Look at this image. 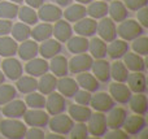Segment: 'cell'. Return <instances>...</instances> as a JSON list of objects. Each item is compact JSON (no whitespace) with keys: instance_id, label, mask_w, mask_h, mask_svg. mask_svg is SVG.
<instances>
[{"instance_id":"12","label":"cell","mask_w":148,"mask_h":139,"mask_svg":"<svg viewBox=\"0 0 148 139\" xmlns=\"http://www.w3.org/2000/svg\"><path fill=\"white\" fill-rule=\"evenodd\" d=\"M26 109H27V105H26L25 101L13 99V100L8 101L7 104H4L1 112L8 118H20V117H22L25 114Z\"/></svg>"},{"instance_id":"54","label":"cell","mask_w":148,"mask_h":139,"mask_svg":"<svg viewBox=\"0 0 148 139\" xmlns=\"http://www.w3.org/2000/svg\"><path fill=\"white\" fill-rule=\"evenodd\" d=\"M53 1L56 3L59 7H68V5H70L72 0H53Z\"/></svg>"},{"instance_id":"59","label":"cell","mask_w":148,"mask_h":139,"mask_svg":"<svg viewBox=\"0 0 148 139\" xmlns=\"http://www.w3.org/2000/svg\"><path fill=\"white\" fill-rule=\"evenodd\" d=\"M103 1H109V0H103Z\"/></svg>"},{"instance_id":"43","label":"cell","mask_w":148,"mask_h":139,"mask_svg":"<svg viewBox=\"0 0 148 139\" xmlns=\"http://www.w3.org/2000/svg\"><path fill=\"white\" fill-rule=\"evenodd\" d=\"M25 103L27 107L30 108H35V109H43L46 107V98L43 94L40 92H33L27 94V96L25 98Z\"/></svg>"},{"instance_id":"16","label":"cell","mask_w":148,"mask_h":139,"mask_svg":"<svg viewBox=\"0 0 148 139\" xmlns=\"http://www.w3.org/2000/svg\"><path fill=\"white\" fill-rule=\"evenodd\" d=\"M123 64L131 72H143L146 69V60L135 52H126L122 56Z\"/></svg>"},{"instance_id":"33","label":"cell","mask_w":148,"mask_h":139,"mask_svg":"<svg viewBox=\"0 0 148 139\" xmlns=\"http://www.w3.org/2000/svg\"><path fill=\"white\" fill-rule=\"evenodd\" d=\"M108 13L114 22H121L126 20L129 14L127 8L122 1H112V4L108 5Z\"/></svg>"},{"instance_id":"36","label":"cell","mask_w":148,"mask_h":139,"mask_svg":"<svg viewBox=\"0 0 148 139\" xmlns=\"http://www.w3.org/2000/svg\"><path fill=\"white\" fill-rule=\"evenodd\" d=\"M17 90L22 94H30L36 90L38 87V81L33 75H21L17 79Z\"/></svg>"},{"instance_id":"34","label":"cell","mask_w":148,"mask_h":139,"mask_svg":"<svg viewBox=\"0 0 148 139\" xmlns=\"http://www.w3.org/2000/svg\"><path fill=\"white\" fill-rule=\"evenodd\" d=\"M88 51L92 59H104L107 56V42L101 38H92L88 42Z\"/></svg>"},{"instance_id":"27","label":"cell","mask_w":148,"mask_h":139,"mask_svg":"<svg viewBox=\"0 0 148 139\" xmlns=\"http://www.w3.org/2000/svg\"><path fill=\"white\" fill-rule=\"evenodd\" d=\"M129 103H130V108L134 113L144 116L148 112V100L144 92H138L135 95H131Z\"/></svg>"},{"instance_id":"38","label":"cell","mask_w":148,"mask_h":139,"mask_svg":"<svg viewBox=\"0 0 148 139\" xmlns=\"http://www.w3.org/2000/svg\"><path fill=\"white\" fill-rule=\"evenodd\" d=\"M87 14L94 20L103 18L108 14V4L105 1H91L87 8Z\"/></svg>"},{"instance_id":"19","label":"cell","mask_w":148,"mask_h":139,"mask_svg":"<svg viewBox=\"0 0 148 139\" xmlns=\"http://www.w3.org/2000/svg\"><path fill=\"white\" fill-rule=\"evenodd\" d=\"M107 117V126L109 129H121L123 126V122H125L126 117H127V113L123 108H114L113 107L109 111V114Z\"/></svg>"},{"instance_id":"22","label":"cell","mask_w":148,"mask_h":139,"mask_svg":"<svg viewBox=\"0 0 148 139\" xmlns=\"http://www.w3.org/2000/svg\"><path fill=\"white\" fill-rule=\"evenodd\" d=\"M61 52V44L56 39H46L43 40V43L39 46L38 53H40V56L43 59H52L53 56L59 55Z\"/></svg>"},{"instance_id":"47","label":"cell","mask_w":148,"mask_h":139,"mask_svg":"<svg viewBox=\"0 0 148 139\" xmlns=\"http://www.w3.org/2000/svg\"><path fill=\"white\" fill-rule=\"evenodd\" d=\"M75 99V103L77 104H81V105H88L90 100H91V92L87 90H79L74 94L73 96Z\"/></svg>"},{"instance_id":"14","label":"cell","mask_w":148,"mask_h":139,"mask_svg":"<svg viewBox=\"0 0 148 139\" xmlns=\"http://www.w3.org/2000/svg\"><path fill=\"white\" fill-rule=\"evenodd\" d=\"M36 14L44 22H55L62 17V10L55 4H42Z\"/></svg>"},{"instance_id":"39","label":"cell","mask_w":148,"mask_h":139,"mask_svg":"<svg viewBox=\"0 0 148 139\" xmlns=\"http://www.w3.org/2000/svg\"><path fill=\"white\" fill-rule=\"evenodd\" d=\"M30 36H33L34 40L43 42L52 36V25L51 23H39L31 30Z\"/></svg>"},{"instance_id":"24","label":"cell","mask_w":148,"mask_h":139,"mask_svg":"<svg viewBox=\"0 0 148 139\" xmlns=\"http://www.w3.org/2000/svg\"><path fill=\"white\" fill-rule=\"evenodd\" d=\"M127 85L131 92H144L147 90V81L143 72H133L127 77Z\"/></svg>"},{"instance_id":"26","label":"cell","mask_w":148,"mask_h":139,"mask_svg":"<svg viewBox=\"0 0 148 139\" xmlns=\"http://www.w3.org/2000/svg\"><path fill=\"white\" fill-rule=\"evenodd\" d=\"M75 81H77V83H78V86H81L83 90H87V91H90V92L97 91V88H99V86H100L99 81L96 79V77H95L94 74L87 73V72L78 73Z\"/></svg>"},{"instance_id":"13","label":"cell","mask_w":148,"mask_h":139,"mask_svg":"<svg viewBox=\"0 0 148 139\" xmlns=\"http://www.w3.org/2000/svg\"><path fill=\"white\" fill-rule=\"evenodd\" d=\"M122 127L129 135H138L146 127V118L142 114L135 113L134 116L126 117Z\"/></svg>"},{"instance_id":"46","label":"cell","mask_w":148,"mask_h":139,"mask_svg":"<svg viewBox=\"0 0 148 139\" xmlns=\"http://www.w3.org/2000/svg\"><path fill=\"white\" fill-rule=\"evenodd\" d=\"M133 49L135 53L140 55V56H146L148 53V38L142 35L135 38L133 43Z\"/></svg>"},{"instance_id":"9","label":"cell","mask_w":148,"mask_h":139,"mask_svg":"<svg viewBox=\"0 0 148 139\" xmlns=\"http://www.w3.org/2000/svg\"><path fill=\"white\" fill-rule=\"evenodd\" d=\"M109 95L117 103L126 104L130 100L133 92L129 88V86L125 85V82H114L109 86Z\"/></svg>"},{"instance_id":"32","label":"cell","mask_w":148,"mask_h":139,"mask_svg":"<svg viewBox=\"0 0 148 139\" xmlns=\"http://www.w3.org/2000/svg\"><path fill=\"white\" fill-rule=\"evenodd\" d=\"M17 42L8 35L0 36V56L3 57H10L17 53Z\"/></svg>"},{"instance_id":"3","label":"cell","mask_w":148,"mask_h":139,"mask_svg":"<svg viewBox=\"0 0 148 139\" xmlns=\"http://www.w3.org/2000/svg\"><path fill=\"white\" fill-rule=\"evenodd\" d=\"M87 129H88V134L92 137H104L107 133V117L103 112H95L91 113L90 118L87 120Z\"/></svg>"},{"instance_id":"28","label":"cell","mask_w":148,"mask_h":139,"mask_svg":"<svg viewBox=\"0 0 148 139\" xmlns=\"http://www.w3.org/2000/svg\"><path fill=\"white\" fill-rule=\"evenodd\" d=\"M57 86V78L53 74H48L44 73L43 75H40V79L38 81V87L36 90H39V92L43 95H48V94L53 92L56 90Z\"/></svg>"},{"instance_id":"21","label":"cell","mask_w":148,"mask_h":139,"mask_svg":"<svg viewBox=\"0 0 148 139\" xmlns=\"http://www.w3.org/2000/svg\"><path fill=\"white\" fill-rule=\"evenodd\" d=\"M25 70L27 74L33 75V77H40L43 75L44 73H47L49 70V66H48V62L46 61V59H34L29 60V62L25 65Z\"/></svg>"},{"instance_id":"15","label":"cell","mask_w":148,"mask_h":139,"mask_svg":"<svg viewBox=\"0 0 148 139\" xmlns=\"http://www.w3.org/2000/svg\"><path fill=\"white\" fill-rule=\"evenodd\" d=\"M96 26L97 22L94 18H87L83 17L79 21H77L75 25H74V31H75L78 35L81 36H92L95 33H96Z\"/></svg>"},{"instance_id":"18","label":"cell","mask_w":148,"mask_h":139,"mask_svg":"<svg viewBox=\"0 0 148 139\" xmlns=\"http://www.w3.org/2000/svg\"><path fill=\"white\" fill-rule=\"evenodd\" d=\"M92 74L100 82H108L110 78V64L104 59H96L92 62Z\"/></svg>"},{"instance_id":"58","label":"cell","mask_w":148,"mask_h":139,"mask_svg":"<svg viewBox=\"0 0 148 139\" xmlns=\"http://www.w3.org/2000/svg\"><path fill=\"white\" fill-rule=\"evenodd\" d=\"M9 1H12V3H21V1H23V0H9Z\"/></svg>"},{"instance_id":"4","label":"cell","mask_w":148,"mask_h":139,"mask_svg":"<svg viewBox=\"0 0 148 139\" xmlns=\"http://www.w3.org/2000/svg\"><path fill=\"white\" fill-rule=\"evenodd\" d=\"M52 133H57V134H61V135H66L70 133L72 130L74 121L72 120L70 116H66V114H55L51 120H48V124Z\"/></svg>"},{"instance_id":"29","label":"cell","mask_w":148,"mask_h":139,"mask_svg":"<svg viewBox=\"0 0 148 139\" xmlns=\"http://www.w3.org/2000/svg\"><path fill=\"white\" fill-rule=\"evenodd\" d=\"M48 66H49V70L52 72V74L56 75V77H64L69 72L68 60L64 56H60V55H56V56L52 57Z\"/></svg>"},{"instance_id":"51","label":"cell","mask_w":148,"mask_h":139,"mask_svg":"<svg viewBox=\"0 0 148 139\" xmlns=\"http://www.w3.org/2000/svg\"><path fill=\"white\" fill-rule=\"evenodd\" d=\"M136 12H138L139 23H140L143 27H148V8H147V5L143 8H140V9H138Z\"/></svg>"},{"instance_id":"5","label":"cell","mask_w":148,"mask_h":139,"mask_svg":"<svg viewBox=\"0 0 148 139\" xmlns=\"http://www.w3.org/2000/svg\"><path fill=\"white\" fill-rule=\"evenodd\" d=\"M92 62H94V59L91 55L83 52V53H77L75 56H73L70 61H68V68L70 73L78 74L82 72H88L92 66Z\"/></svg>"},{"instance_id":"45","label":"cell","mask_w":148,"mask_h":139,"mask_svg":"<svg viewBox=\"0 0 148 139\" xmlns=\"http://www.w3.org/2000/svg\"><path fill=\"white\" fill-rule=\"evenodd\" d=\"M69 134L72 139H86L88 137V129H87L86 122H78L73 125Z\"/></svg>"},{"instance_id":"37","label":"cell","mask_w":148,"mask_h":139,"mask_svg":"<svg viewBox=\"0 0 148 139\" xmlns=\"http://www.w3.org/2000/svg\"><path fill=\"white\" fill-rule=\"evenodd\" d=\"M110 77L116 81V82H126L129 77V69L125 66L122 61L116 60L112 65H110Z\"/></svg>"},{"instance_id":"57","label":"cell","mask_w":148,"mask_h":139,"mask_svg":"<svg viewBox=\"0 0 148 139\" xmlns=\"http://www.w3.org/2000/svg\"><path fill=\"white\" fill-rule=\"evenodd\" d=\"M4 79H5V77H4V73L0 70V85H1L3 82H4Z\"/></svg>"},{"instance_id":"23","label":"cell","mask_w":148,"mask_h":139,"mask_svg":"<svg viewBox=\"0 0 148 139\" xmlns=\"http://www.w3.org/2000/svg\"><path fill=\"white\" fill-rule=\"evenodd\" d=\"M38 49H39V46L36 43V40H29V39H26V40L21 42V44L17 47V53L22 60L29 61V60L36 57Z\"/></svg>"},{"instance_id":"20","label":"cell","mask_w":148,"mask_h":139,"mask_svg":"<svg viewBox=\"0 0 148 139\" xmlns=\"http://www.w3.org/2000/svg\"><path fill=\"white\" fill-rule=\"evenodd\" d=\"M73 29L70 26V23L65 20H57L55 26H52V35H55V39L59 42H65L72 36Z\"/></svg>"},{"instance_id":"50","label":"cell","mask_w":148,"mask_h":139,"mask_svg":"<svg viewBox=\"0 0 148 139\" xmlns=\"http://www.w3.org/2000/svg\"><path fill=\"white\" fill-rule=\"evenodd\" d=\"M148 0H125V7L130 10H138L140 8L146 7Z\"/></svg>"},{"instance_id":"31","label":"cell","mask_w":148,"mask_h":139,"mask_svg":"<svg viewBox=\"0 0 148 139\" xmlns=\"http://www.w3.org/2000/svg\"><path fill=\"white\" fill-rule=\"evenodd\" d=\"M91 113H92V111L87 105L73 104V105L69 107V116L75 122H86L90 118Z\"/></svg>"},{"instance_id":"17","label":"cell","mask_w":148,"mask_h":139,"mask_svg":"<svg viewBox=\"0 0 148 139\" xmlns=\"http://www.w3.org/2000/svg\"><path fill=\"white\" fill-rule=\"evenodd\" d=\"M56 88L59 90V92L61 94L64 98H73L74 94L78 91L79 86L75 79L64 75V77H60V79L57 81Z\"/></svg>"},{"instance_id":"52","label":"cell","mask_w":148,"mask_h":139,"mask_svg":"<svg viewBox=\"0 0 148 139\" xmlns=\"http://www.w3.org/2000/svg\"><path fill=\"white\" fill-rule=\"evenodd\" d=\"M10 30H12V22H10V20L0 18V36L10 34Z\"/></svg>"},{"instance_id":"55","label":"cell","mask_w":148,"mask_h":139,"mask_svg":"<svg viewBox=\"0 0 148 139\" xmlns=\"http://www.w3.org/2000/svg\"><path fill=\"white\" fill-rule=\"evenodd\" d=\"M44 138H47V139H65L64 135L57 134V133H52V134L47 135V137H44Z\"/></svg>"},{"instance_id":"56","label":"cell","mask_w":148,"mask_h":139,"mask_svg":"<svg viewBox=\"0 0 148 139\" xmlns=\"http://www.w3.org/2000/svg\"><path fill=\"white\" fill-rule=\"evenodd\" d=\"M75 1H78L79 4H90L92 0H75Z\"/></svg>"},{"instance_id":"35","label":"cell","mask_w":148,"mask_h":139,"mask_svg":"<svg viewBox=\"0 0 148 139\" xmlns=\"http://www.w3.org/2000/svg\"><path fill=\"white\" fill-rule=\"evenodd\" d=\"M68 49L72 53H83L88 51V40L86 36H70L68 39Z\"/></svg>"},{"instance_id":"25","label":"cell","mask_w":148,"mask_h":139,"mask_svg":"<svg viewBox=\"0 0 148 139\" xmlns=\"http://www.w3.org/2000/svg\"><path fill=\"white\" fill-rule=\"evenodd\" d=\"M109 46H107V53L109 55L110 59L118 60L122 59V56L129 51V44L123 39H114L109 42Z\"/></svg>"},{"instance_id":"48","label":"cell","mask_w":148,"mask_h":139,"mask_svg":"<svg viewBox=\"0 0 148 139\" xmlns=\"http://www.w3.org/2000/svg\"><path fill=\"white\" fill-rule=\"evenodd\" d=\"M46 135H44V131L42 130V127H30V129L26 130L25 133V138L29 139H43Z\"/></svg>"},{"instance_id":"60","label":"cell","mask_w":148,"mask_h":139,"mask_svg":"<svg viewBox=\"0 0 148 139\" xmlns=\"http://www.w3.org/2000/svg\"><path fill=\"white\" fill-rule=\"evenodd\" d=\"M0 1H1V0H0Z\"/></svg>"},{"instance_id":"42","label":"cell","mask_w":148,"mask_h":139,"mask_svg":"<svg viewBox=\"0 0 148 139\" xmlns=\"http://www.w3.org/2000/svg\"><path fill=\"white\" fill-rule=\"evenodd\" d=\"M18 8H20V7L17 5V3L0 1V18L12 20V18L17 17Z\"/></svg>"},{"instance_id":"6","label":"cell","mask_w":148,"mask_h":139,"mask_svg":"<svg viewBox=\"0 0 148 139\" xmlns=\"http://www.w3.org/2000/svg\"><path fill=\"white\" fill-rule=\"evenodd\" d=\"M23 120H25V124L27 126L31 127H44L47 126L49 120V114L47 112H44L43 109H35L31 108L30 111L26 109L25 114H23Z\"/></svg>"},{"instance_id":"7","label":"cell","mask_w":148,"mask_h":139,"mask_svg":"<svg viewBox=\"0 0 148 139\" xmlns=\"http://www.w3.org/2000/svg\"><path fill=\"white\" fill-rule=\"evenodd\" d=\"M96 31L99 36L104 42H112L117 38V29H116L114 21L110 17H103L100 22H97Z\"/></svg>"},{"instance_id":"2","label":"cell","mask_w":148,"mask_h":139,"mask_svg":"<svg viewBox=\"0 0 148 139\" xmlns=\"http://www.w3.org/2000/svg\"><path fill=\"white\" fill-rule=\"evenodd\" d=\"M117 35L121 36L123 40H134L135 38L143 34V26L135 20H123L117 26Z\"/></svg>"},{"instance_id":"10","label":"cell","mask_w":148,"mask_h":139,"mask_svg":"<svg viewBox=\"0 0 148 139\" xmlns=\"http://www.w3.org/2000/svg\"><path fill=\"white\" fill-rule=\"evenodd\" d=\"M48 98L46 99V109L47 113L55 116V114L62 113L65 111V98L60 92H51L48 94Z\"/></svg>"},{"instance_id":"44","label":"cell","mask_w":148,"mask_h":139,"mask_svg":"<svg viewBox=\"0 0 148 139\" xmlns=\"http://www.w3.org/2000/svg\"><path fill=\"white\" fill-rule=\"evenodd\" d=\"M17 95V91L12 85H0V105H4L8 101L13 100Z\"/></svg>"},{"instance_id":"40","label":"cell","mask_w":148,"mask_h":139,"mask_svg":"<svg viewBox=\"0 0 148 139\" xmlns=\"http://www.w3.org/2000/svg\"><path fill=\"white\" fill-rule=\"evenodd\" d=\"M10 34H12V38L14 39L16 42H22L29 39L31 34V29L30 25L25 22H18L16 25H12V30H10Z\"/></svg>"},{"instance_id":"8","label":"cell","mask_w":148,"mask_h":139,"mask_svg":"<svg viewBox=\"0 0 148 139\" xmlns=\"http://www.w3.org/2000/svg\"><path fill=\"white\" fill-rule=\"evenodd\" d=\"M90 105L97 112H109L110 109L114 107V100L112 96L107 92H99L91 95V100H90Z\"/></svg>"},{"instance_id":"53","label":"cell","mask_w":148,"mask_h":139,"mask_svg":"<svg viewBox=\"0 0 148 139\" xmlns=\"http://www.w3.org/2000/svg\"><path fill=\"white\" fill-rule=\"evenodd\" d=\"M26 3H27V5L29 7H31V8H39L42 4H44V0H25Z\"/></svg>"},{"instance_id":"11","label":"cell","mask_w":148,"mask_h":139,"mask_svg":"<svg viewBox=\"0 0 148 139\" xmlns=\"http://www.w3.org/2000/svg\"><path fill=\"white\" fill-rule=\"evenodd\" d=\"M1 72L7 75L9 79H18V78L22 75V65L18 60H16L13 56L10 57H5V60L1 62Z\"/></svg>"},{"instance_id":"41","label":"cell","mask_w":148,"mask_h":139,"mask_svg":"<svg viewBox=\"0 0 148 139\" xmlns=\"http://www.w3.org/2000/svg\"><path fill=\"white\" fill-rule=\"evenodd\" d=\"M17 16L20 17L21 22H25V23H27V25H35V23L38 22V14H36V12L34 10V8L29 7V5L18 8Z\"/></svg>"},{"instance_id":"1","label":"cell","mask_w":148,"mask_h":139,"mask_svg":"<svg viewBox=\"0 0 148 139\" xmlns=\"http://www.w3.org/2000/svg\"><path fill=\"white\" fill-rule=\"evenodd\" d=\"M27 127L23 122L17 118H5L0 121V133L4 138L8 139H22L25 138V133Z\"/></svg>"},{"instance_id":"30","label":"cell","mask_w":148,"mask_h":139,"mask_svg":"<svg viewBox=\"0 0 148 139\" xmlns=\"http://www.w3.org/2000/svg\"><path fill=\"white\" fill-rule=\"evenodd\" d=\"M87 9L83 4H73L68 5V9H65V12H62V16L65 17V20L69 22H77L81 18L86 17Z\"/></svg>"},{"instance_id":"49","label":"cell","mask_w":148,"mask_h":139,"mask_svg":"<svg viewBox=\"0 0 148 139\" xmlns=\"http://www.w3.org/2000/svg\"><path fill=\"white\" fill-rule=\"evenodd\" d=\"M104 135L107 139H127L129 138V134L125 130H122V127L121 129H112V131L105 133Z\"/></svg>"}]
</instances>
